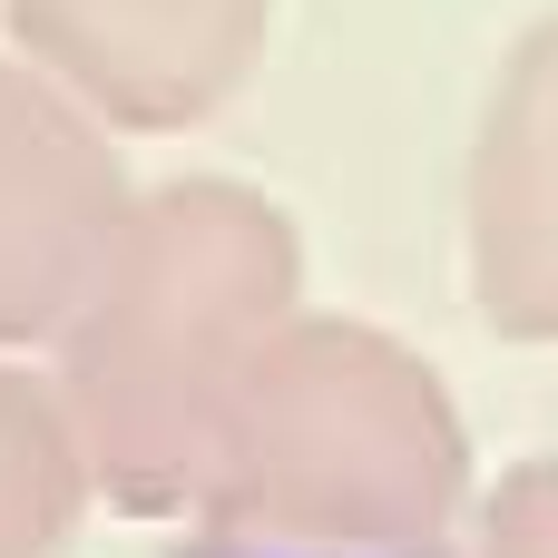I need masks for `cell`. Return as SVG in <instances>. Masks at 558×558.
<instances>
[{"label": "cell", "instance_id": "obj_1", "mask_svg": "<svg viewBox=\"0 0 558 558\" xmlns=\"http://www.w3.org/2000/svg\"><path fill=\"white\" fill-rule=\"evenodd\" d=\"M196 500L206 520L422 539L461 500V432L412 363L314 333L226 402Z\"/></svg>", "mask_w": 558, "mask_h": 558}, {"label": "cell", "instance_id": "obj_3", "mask_svg": "<svg viewBox=\"0 0 558 558\" xmlns=\"http://www.w3.org/2000/svg\"><path fill=\"white\" fill-rule=\"evenodd\" d=\"M177 558H461L441 530L422 539H363V530H265V520H206Z\"/></svg>", "mask_w": 558, "mask_h": 558}, {"label": "cell", "instance_id": "obj_4", "mask_svg": "<svg viewBox=\"0 0 558 558\" xmlns=\"http://www.w3.org/2000/svg\"><path fill=\"white\" fill-rule=\"evenodd\" d=\"M490 558H558V471H520L490 500Z\"/></svg>", "mask_w": 558, "mask_h": 558}, {"label": "cell", "instance_id": "obj_2", "mask_svg": "<svg viewBox=\"0 0 558 558\" xmlns=\"http://www.w3.org/2000/svg\"><path fill=\"white\" fill-rule=\"evenodd\" d=\"M69 510H78V451H69V432L20 383H0V558L59 549Z\"/></svg>", "mask_w": 558, "mask_h": 558}]
</instances>
